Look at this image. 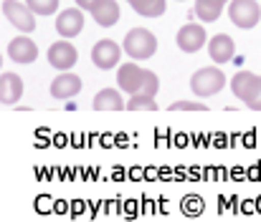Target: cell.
Masks as SVG:
<instances>
[{
    "label": "cell",
    "instance_id": "6da1fadb",
    "mask_svg": "<svg viewBox=\"0 0 261 222\" xmlns=\"http://www.w3.org/2000/svg\"><path fill=\"white\" fill-rule=\"evenodd\" d=\"M117 83H119V91H124L129 96H135V93L155 96L158 88H160L158 74H152L147 69H140L137 64H122L119 71H117Z\"/></svg>",
    "mask_w": 261,
    "mask_h": 222
},
{
    "label": "cell",
    "instance_id": "7a4b0ae2",
    "mask_svg": "<svg viewBox=\"0 0 261 222\" xmlns=\"http://www.w3.org/2000/svg\"><path fill=\"white\" fill-rule=\"evenodd\" d=\"M124 51L129 58L135 61H147L155 56L158 51V38L152 30L147 28H132L127 36H124Z\"/></svg>",
    "mask_w": 261,
    "mask_h": 222
},
{
    "label": "cell",
    "instance_id": "3957f363",
    "mask_svg": "<svg viewBox=\"0 0 261 222\" xmlns=\"http://www.w3.org/2000/svg\"><path fill=\"white\" fill-rule=\"evenodd\" d=\"M226 76L221 69L216 66H205V69H198L195 74L190 76V88L195 91V96L200 99H208V96H216L223 86H226Z\"/></svg>",
    "mask_w": 261,
    "mask_h": 222
},
{
    "label": "cell",
    "instance_id": "277c9868",
    "mask_svg": "<svg viewBox=\"0 0 261 222\" xmlns=\"http://www.w3.org/2000/svg\"><path fill=\"white\" fill-rule=\"evenodd\" d=\"M228 18H231V23H233L236 28L249 30V28L259 25V20H261L259 3H256V0H231V5H228Z\"/></svg>",
    "mask_w": 261,
    "mask_h": 222
},
{
    "label": "cell",
    "instance_id": "5b68a950",
    "mask_svg": "<svg viewBox=\"0 0 261 222\" xmlns=\"http://www.w3.org/2000/svg\"><path fill=\"white\" fill-rule=\"evenodd\" d=\"M3 15L8 18L10 25H15V28L23 30V33L36 30V13H33L25 3H18V0H3Z\"/></svg>",
    "mask_w": 261,
    "mask_h": 222
},
{
    "label": "cell",
    "instance_id": "8992f818",
    "mask_svg": "<svg viewBox=\"0 0 261 222\" xmlns=\"http://www.w3.org/2000/svg\"><path fill=\"white\" fill-rule=\"evenodd\" d=\"M205 41H208V33H205V28L198 25V23H185V25L177 30V36H175V43H177V48H180L182 53H195V51H200V48L205 46Z\"/></svg>",
    "mask_w": 261,
    "mask_h": 222
},
{
    "label": "cell",
    "instance_id": "52a82bcc",
    "mask_svg": "<svg viewBox=\"0 0 261 222\" xmlns=\"http://www.w3.org/2000/svg\"><path fill=\"white\" fill-rule=\"evenodd\" d=\"M91 61H94L96 69L109 71V69H114V66L122 61V48H119L112 38H101V41H96V46L91 48Z\"/></svg>",
    "mask_w": 261,
    "mask_h": 222
},
{
    "label": "cell",
    "instance_id": "ba28073f",
    "mask_svg": "<svg viewBox=\"0 0 261 222\" xmlns=\"http://www.w3.org/2000/svg\"><path fill=\"white\" fill-rule=\"evenodd\" d=\"M84 30V10L82 8H66L56 18V33L61 38H76Z\"/></svg>",
    "mask_w": 261,
    "mask_h": 222
},
{
    "label": "cell",
    "instance_id": "9c48e42d",
    "mask_svg": "<svg viewBox=\"0 0 261 222\" xmlns=\"http://www.w3.org/2000/svg\"><path fill=\"white\" fill-rule=\"evenodd\" d=\"M76 61H79V53H76V48L69 41H56L48 48V64L54 69H59V71H69Z\"/></svg>",
    "mask_w": 261,
    "mask_h": 222
},
{
    "label": "cell",
    "instance_id": "30bf717a",
    "mask_svg": "<svg viewBox=\"0 0 261 222\" xmlns=\"http://www.w3.org/2000/svg\"><path fill=\"white\" fill-rule=\"evenodd\" d=\"M8 58L15 61V64H33L38 58V46L31 38L18 36L8 43Z\"/></svg>",
    "mask_w": 261,
    "mask_h": 222
},
{
    "label": "cell",
    "instance_id": "8fae6325",
    "mask_svg": "<svg viewBox=\"0 0 261 222\" xmlns=\"http://www.w3.org/2000/svg\"><path fill=\"white\" fill-rule=\"evenodd\" d=\"M259 83H261V76L251 74V71H239V74L231 78V91H233L236 99H241V101L249 104V101L254 99Z\"/></svg>",
    "mask_w": 261,
    "mask_h": 222
},
{
    "label": "cell",
    "instance_id": "7c38bea8",
    "mask_svg": "<svg viewBox=\"0 0 261 222\" xmlns=\"http://www.w3.org/2000/svg\"><path fill=\"white\" fill-rule=\"evenodd\" d=\"M79 91H82V78L69 74V71H64L61 76H56V78L51 81V96L59 99V101H66V99L76 96Z\"/></svg>",
    "mask_w": 261,
    "mask_h": 222
},
{
    "label": "cell",
    "instance_id": "4fadbf2b",
    "mask_svg": "<svg viewBox=\"0 0 261 222\" xmlns=\"http://www.w3.org/2000/svg\"><path fill=\"white\" fill-rule=\"evenodd\" d=\"M208 53H211V61L216 64H228L236 53V46H233V38L226 36V33H216L211 41H208Z\"/></svg>",
    "mask_w": 261,
    "mask_h": 222
},
{
    "label": "cell",
    "instance_id": "5bb4252c",
    "mask_svg": "<svg viewBox=\"0 0 261 222\" xmlns=\"http://www.w3.org/2000/svg\"><path fill=\"white\" fill-rule=\"evenodd\" d=\"M23 96V78L18 74H10L5 71L0 78V99L5 106H15V101H20Z\"/></svg>",
    "mask_w": 261,
    "mask_h": 222
},
{
    "label": "cell",
    "instance_id": "9a60e30c",
    "mask_svg": "<svg viewBox=\"0 0 261 222\" xmlns=\"http://www.w3.org/2000/svg\"><path fill=\"white\" fill-rule=\"evenodd\" d=\"M94 109L96 111H122V109H127V101L122 99V93L117 88H101L94 96Z\"/></svg>",
    "mask_w": 261,
    "mask_h": 222
},
{
    "label": "cell",
    "instance_id": "2e32d148",
    "mask_svg": "<svg viewBox=\"0 0 261 222\" xmlns=\"http://www.w3.org/2000/svg\"><path fill=\"white\" fill-rule=\"evenodd\" d=\"M91 18L101 25V28H109L119 20V5L117 0H99L94 8H91Z\"/></svg>",
    "mask_w": 261,
    "mask_h": 222
},
{
    "label": "cell",
    "instance_id": "e0dca14e",
    "mask_svg": "<svg viewBox=\"0 0 261 222\" xmlns=\"http://www.w3.org/2000/svg\"><path fill=\"white\" fill-rule=\"evenodd\" d=\"M226 3L228 0H195V15H198V20H203V23L218 20Z\"/></svg>",
    "mask_w": 261,
    "mask_h": 222
},
{
    "label": "cell",
    "instance_id": "ac0fdd59",
    "mask_svg": "<svg viewBox=\"0 0 261 222\" xmlns=\"http://www.w3.org/2000/svg\"><path fill=\"white\" fill-rule=\"evenodd\" d=\"M127 3L142 18H160L168 8V0H127Z\"/></svg>",
    "mask_w": 261,
    "mask_h": 222
},
{
    "label": "cell",
    "instance_id": "d6986e66",
    "mask_svg": "<svg viewBox=\"0 0 261 222\" xmlns=\"http://www.w3.org/2000/svg\"><path fill=\"white\" fill-rule=\"evenodd\" d=\"M127 109H129V111H158V101H155V96L135 93V96H129Z\"/></svg>",
    "mask_w": 261,
    "mask_h": 222
},
{
    "label": "cell",
    "instance_id": "ffe728a7",
    "mask_svg": "<svg viewBox=\"0 0 261 222\" xmlns=\"http://www.w3.org/2000/svg\"><path fill=\"white\" fill-rule=\"evenodd\" d=\"M25 5L36 15H54L56 8H59V0H25Z\"/></svg>",
    "mask_w": 261,
    "mask_h": 222
},
{
    "label": "cell",
    "instance_id": "44dd1931",
    "mask_svg": "<svg viewBox=\"0 0 261 222\" xmlns=\"http://www.w3.org/2000/svg\"><path fill=\"white\" fill-rule=\"evenodd\" d=\"M208 106L205 104H198V101H175L170 104V111H205Z\"/></svg>",
    "mask_w": 261,
    "mask_h": 222
},
{
    "label": "cell",
    "instance_id": "7402d4cb",
    "mask_svg": "<svg viewBox=\"0 0 261 222\" xmlns=\"http://www.w3.org/2000/svg\"><path fill=\"white\" fill-rule=\"evenodd\" d=\"M246 106L254 109V111H261V83H259V88H256V93H254V99H251Z\"/></svg>",
    "mask_w": 261,
    "mask_h": 222
},
{
    "label": "cell",
    "instance_id": "603a6c76",
    "mask_svg": "<svg viewBox=\"0 0 261 222\" xmlns=\"http://www.w3.org/2000/svg\"><path fill=\"white\" fill-rule=\"evenodd\" d=\"M96 3H99V0H76V5H79L82 10H89V13H91V8H94Z\"/></svg>",
    "mask_w": 261,
    "mask_h": 222
}]
</instances>
